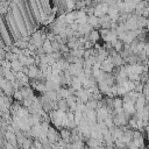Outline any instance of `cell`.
Wrapping results in <instances>:
<instances>
[{"instance_id": "cell-1", "label": "cell", "mask_w": 149, "mask_h": 149, "mask_svg": "<svg viewBox=\"0 0 149 149\" xmlns=\"http://www.w3.org/2000/svg\"><path fill=\"white\" fill-rule=\"evenodd\" d=\"M59 135H61V139L64 140L66 143H70V140H71V129L69 128H61L59 129Z\"/></svg>"}, {"instance_id": "cell-2", "label": "cell", "mask_w": 149, "mask_h": 149, "mask_svg": "<svg viewBox=\"0 0 149 149\" xmlns=\"http://www.w3.org/2000/svg\"><path fill=\"white\" fill-rule=\"evenodd\" d=\"M40 73V69L37 65H30L29 66V72H28V77L30 79H36L38 77Z\"/></svg>"}, {"instance_id": "cell-3", "label": "cell", "mask_w": 149, "mask_h": 149, "mask_svg": "<svg viewBox=\"0 0 149 149\" xmlns=\"http://www.w3.org/2000/svg\"><path fill=\"white\" fill-rule=\"evenodd\" d=\"M57 108H58L59 111H62V112H68V111H70V106H69L66 99H59V100L57 101Z\"/></svg>"}, {"instance_id": "cell-4", "label": "cell", "mask_w": 149, "mask_h": 149, "mask_svg": "<svg viewBox=\"0 0 149 149\" xmlns=\"http://www.w3.org/2000/svg\"><path fill=\"white\" fill-rule=\"evenodd\" d=\"M87 37H88V41H92L93 43H97V42L101 38L100 33H99V30H97V29H93V30L87 35Z\"/></svg>"}, {"instance_id": "cell-5", "label": "cell", "mask_w": 149, "mask_h": 149, "mask_svg": "<svg viewBox=\"0 0 149 149\" xmlns=\"http://www.w3.org/2000/svg\"><path fill=\"white\" fill-rule=\"evenodd\" d=\"M42 48H43V50H44V52H45L47 55H50V54L55 52V50H54V48H52V44H51V42H50L49 40H45V41H44Z\"/></svg>"}, {"instance_id": "cell-6", "label": "cell", "mask_w": 149, "mask_h": 149, "mask_svg": "<svg viewBox=\"0 0 149 149\" xmlns=\"http://www.w3.org/2000/svg\"><path fill=\"white\" fill-rule=\"evenodd\" d=\"M114 109H116V108H123V100H122V98L121 97H115L114 99Z\"/></svg>"}, {"instance_id": "cell-7", "label": "cell", "mask_w": 149, "mask_h": 149, "mask_svg": "<svg viewBox=\"0 0 149 149\" xmlns=\"http://www.w3.org/2000/svg\"><path fill=\"white\" fill-rule=\"evenodd\" d=\"M13 99L15 100V101H23V94H22V92L20 91V90H17V91H15V93H14V95H13Z\"/></svg>"}, {"instance_id": "cell-8", "label": "cell", "mask_w": 149, "mask_h": 149, "mask_svg": "<svg viewBox=\"0 0 149 149\" xmlns=\"http://www.w3.org/2000/svg\"><path fill=\"white\" fill-rule=\"evenodd\" d=\"M144 149H149V148H148V147H146V148H144Z\"/></svg>"}, {"instance_id": "cell-9", "label": "cell", "mask_w": 149, "mask_h": 149, "mask_svg": "<svg viewBox=\"0 0 149 149\" xmlns=\"http://www.w3.org/2000/svg\"><path fill=\"white\" fill-rule=\"evenodd\" d=\"M15 149H21V148H15Z\"/></svg>"}]
</instances>
